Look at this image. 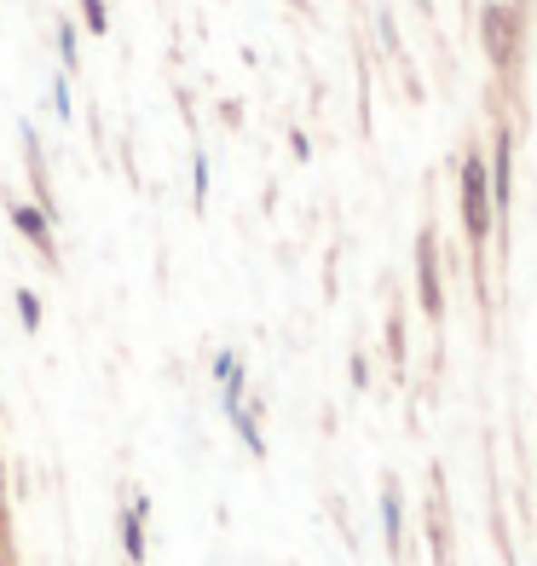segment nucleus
I'll return each mask as SVG.
<instances>
[{
    "instance_id": "9b49d317",
    "label": "nucleus",
    "mask_w": 537,
    "mask_h": 566,
    "mask_svg": "<svg viewBox=\"0 0 537 566\" xmlns=\"http://www.w3.org/2000/svg\"><path fill=\"white\" fill-rule=\"evenodd\" d=\"M387 353H393V358H405V324H399V318L387 324Z\"/></svg>"
},
{
    "instance_id": "7ed1b4c3",
    "label": "nucleus",
    "mask_w": 537,
    "mask_h": 566,
    "mask_svg": "<svg viewBox=\"0 0 537 566\" xmlns=\"http://www.w3.org/2000/svg\"><path fill=\"white\" fill-rule=\"evenodd\" d=\"M514 12L509 6H485L480 12V35H485V53H492V64H514Z\"/></svg>"
},
{
    "instance_id": "ddd939ff",
    "label": "nucleus",
    "mask_w": 537,
    "mask_h": 566,
    "mask_svg": "<svg viewBox=\"0 0 537 566\" xmlns=\"http://www.w3.org/2000/svg\"><path fill=\"white\" fill-rule=\"evenodd\" d=\"M191 191H197V202H202V191H209V162L191 168Z\"/></svg>"
},
{
    "instance_id": "6e6552de",
    "label": "nucleus",
    "mask_w": 537,
    "mask_h": 566,
    "mask_svg": "<svg viewBox=\"0 0 537 566\" xmlns=\"http://www.w3.org/2000/svg\"><path fill=\"white\" fill-rule=\"evenodd\" d=\"M18 318H24V329H41V295L35 289H18Z\"/></svg>"
},
{
    "instance_id": "39448f33",
    "label": "nucleus",
    "mask_w": 537,
    "mask_h": 566,
    "mask_svg": "<svg viewBox=\"0 0 537 566\" xmlns=\"http://www.w3.org/2000/svg\"><path fill=\"white\" fill-rule=\"evenodd\" d=\"M12 226H18V231H24V238L41 249L46 260H58V243H53V220H46V209H41V202H12Z\"/></svg>"
},
{
    "instance_id": "9d476101",
    "label": "nucleus",
    "mask_w": 537,
    "mask_h": 566,
    "mask_svg": "<svg viewBox=\"0 0 537 566\" xmlns=\"http://www.w3.org/2000/svg\"><path fill=\"white\" fill-rule=\"evenodd\" d=\"M53 110H58V116L70 122V82H64V75H58V82H53Z\"/></svg>"
},
{
    "instance_id": "f8f14e48",
    "label": "nucleus",
    "mask_w": 537,
    "mask_h": 566,
    "mask_svg": "<svg viewBox=\"0 0 537 566\" xmlns=\"http://www.w3.org/2000/svg\"><path fill=\"white\" fill-rule=\"evenodd\" d=\"M58 53H64V64L75 70V29L64 24V29H58Z\"/></svg>"
},
{
    "instance_id": "423d86ee",
    "label": "nucleus",
    "mask_w": 537,
    "mask_h": 566,
    "mask_svg": "<svg viewBox=\"0 0 537 566\" xmlns=\"http://www.w3.org/2000/svg\"><path fill=\"white\" fill-rule=\"evenodd\" d=\"M145 497H133L128 509H122V549H128V566H145Z\"/></svg>"
},
{
    "instance_id": "f257e3e1",
    "label": "nucleus",
    "mask_w": 537,
    "mask_h": 566,
    "mask_svg": "<svg viewBox=\"0 0 537 566\" xmlns=\"http://www.w3.org/2000/svg\"><path fill=\"white\" fill-rule=\"evenodd\" d=\"M492 162H485L480 151L463 156V231L474 249H485V238H492Z\"/></svg>"
},
{
    "instance_id": "1a4fd4ad",
    "label": "nucleus",
    "mask_w": 537,
    "mask_h": 566,
    "mask_svg": "<svg viewBox=\"0 0 537 566\" xmlns=\"http://www.w3.org/2000/svg\"><path fill=\"white\" fill-rule=\"evenodd\" d=\"M82 18H87L93 35H104V29H110V6H104V0H82Z\"/></svg>"
},
{
    "instance_id": "20e7f679",
    "label": "nucleus",
    "mask_w": 537,
    "mask_h": 566,
    "mask_svg": "<svg viewBox=\"0 0 537 566\" xmlns=\"http://www.w3.org/2000/svg\"><path fill=\"white\" fill-rule=\"evenodd\" d=\"M509 197H514V133L497 128V145H492V202H497V214L509 209Z\"/></svg>"
},
{
    "instance_id": "f03ea898",
    "label": "nucleus",
    "mask_w": 537,
    "mask_h": 566,
    "mask_svg": "<svg viewBox=\"0 0 537 566\" xmlns=\"http://www.w3.org/2000/svg\"><path fill=\"white\" fill-rule=\"evenodd\" d=\"M416 289H422V312L439 324L445 318V289H439V249H434V231L416 238Z\"/></svg>"
},
{
    "instance_id": "0eeeda50",
    "label": "nucleus",
    "mask_w": 537,
    "mask_h": 566,
    "mask_svg": "<svg viewBox=\"0 0 537 566\" xmlns=\"http://www.w3.org/2000/svg\"><path fill=\"white\" fill-rule=\"evenodd\" d=\"M382 532H387V549L399 555V543H405V514H399V492H393V485H382Z\"/></svg>"
}]
</instances>
